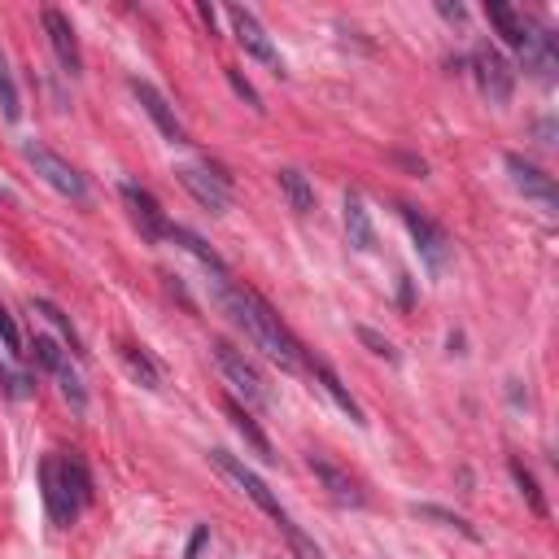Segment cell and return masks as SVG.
I'll return each instance as SVG.
<instances>
[{"mask_svg": "<svg viewBox=\"0 0 559 559\" xmlns=\"http://www.w3.org/2000/svg\"><path fill=\"white\" fill-rule=\"evenodd\" d=\"M210 289H214V302L232 315V324L241 328L271 363H280L284 372H302V367H311V359L302 354V341L284 328V319L263 302V293H254L249 284H228V276H214Z\"/></svg>", "mask_w": 559, "mask_h": 559, "instance_id": "cell-1", "label": "cell"}, {"mask_svg": "<svg viewBox=\"0 0 559 559\" xmlns=\"http://www.w3.org/2000/svg\"><path fill=\"white\" fill-rule=\"evenodd\" d=\"M40 485H44V507L57 529H70L79 516V507H88L92 498V477L75 455H49L40 463Z\"/></svg>", "mask_w": 559, "mask_h": 559, "instance_id": "cell-2", "label": "cell"}, {"mask_svg": "<svg viewBox=\"0 0 559 559\" xmlns=\"http://www.w3.org/2000/svg\"><path fill=\"white\" fill-rule=\"evenodd\" d=\"M210 350H214V363H219L223 380H228L236 394L245 398L241 407L245 411H271V402L276 398H271V385H267V376L254 367V359H249L245 350H236L232 341H214Z\"/></svg>", "mask_w": 559, "mask_h": 559, "instance_id": "cell-3", "label": "cell"}, {"mask_svg": "<svg viewBox=\"0 0 559 559\" xmlns=\"http://www.w3.org/2000/svg\"><path fill=\"white\" fill-rule=\"evenodd\" d=\"M210 463H214V468H219V472H223V477H228V481L236 485V490H241V494L249 498V503H254L258 511H263V516H271V520H276V525H280L284 533H289V529H293V520H289V511H284V507H280V498H276V494H271V490H267V481H263V477H258V472H254V468H245V463H241V459H236V455H228V450H210Z\"/></svg>", "mask_w": 559, "mask_h": 559, "instance_id": "cell-4", "label": "cell"}, {"mask_svg": "<svg viewBox=\"0 0 559 559\" xmlns=\"http://www.w3.org/2000/svg\"><path fill=\"white\" fill-rule=\"evenodd\" d=\"M22 158H27L35 166V175H40L49 188H57L62 197H70V201L88 197V184H83V175L66 158H57L49 145H40V140H27V145H22Z\"/></svg>", "mask_w": 559, "mask_h": 559, "instance_id": "cell-5", "label": "cell"}, {"mask_svg": "<svg viewBox=\"0 0 559 559\" xmlns=\"http://www.w3.org/2000/svg\"><path fill=\"white\" fill-rule=\"evenodd\" d=\"M175 180L188 188V197H193L201 210L228 214V206H232V184H228V175H219L214 166L184 162V166H175Z\"/></svg>", "mask_w": 559, "mask_h": 559, "instance_id": "cell-6", "label": "cell"}, {"mask_svg": "<svg viewBox=\"0 0 559 559\" xmlns=\"http://www.w3.org/2000/svg\"><path fill=\"white\" fill-rule=\"evenodd\" d=\"M398 214H402V223H407V232H411V241H415V249H420V258H424V267L433 271H446V263H450V236L437 228L428 214H420L415 206H398Z\"/></svg>", "mask_w": 559, "mask_h": 559, "instance_id": "cell-7", "label": "cell"}, {"mask_svg": "<svg viewBox=\"0 0 559 559\" xmlns=\"http://www.w3.org/2000/svg\"><path fill=\"white\" fill-rule=\"evenodd\" d=\"M472 70H477V88L490 97V105H507L511 101V88H516V75H511L507 57L494 49V44H481L472 53Z\"/></svg>", "mask_w": 559, "mask_h": 559, "instance_id": "cell-8", "label": "cell"}, {"mask_svg": "<svg viewBox=\"0 0 559 559\" xmlns=\"http://www.w3.org/2000/svg\"><path fill=\"white\" fill-rule=\"evenodd\" d=\"M118 193H123L127 210H132V223L140 228V236H145V241H153V245L166 241V228H171V219L162 214L158 197H153L149 188H140V184H123Z\"/></svg>", "mask_w": 559, "mask_h": 559, "instance_id": "cell-9", "label": "cell"}, {"mask_svg": "<svg viewBox=\"0 0 559 559\" xmlns=\"http://www.w3.org/2000/svg\"><path fill=\"white\" fill-rule=\"evenodd\" d=\"M132 97L145 105V114L153 118V127H158V132L171 140V145H188V132H184V123L180 118H175V110H171V101L162 97L158 88H153L149 79H132Z\"/></svg>", "mask_w": 559, "mask_h": 559, "instance_id": "cell-10", "label": "cell"}, {"mask_svg": "<svg viewBox=\"0 0 559 559\" xmlns=\"http://www.w3.org/2000/svg\"><path fill=\"white\" fill-rule=\"evenodd\" d=\"M228 18H232V31H236V40H241V49H245L249 57H258L263 66H276V75H280L284 62H280L276 44L267 40V31L258 27V18L249 14V9H241V5H232V9H228Z\"/></svg>", "mask_w": 559, "mask_h": 559, "instance_id": "cell-11", "label": "cell"}, {"mask_svg": "<svg viewBox=\"0 0 559 559\" xmlns=\"http://www.w3.org/2000/svg\"><path fill=\"white\" fill-rule=\"evenodd\" d=\"M44 31H49V44L57 53V62H62L66 75H83V53H79V35L70 27V18L62 9H44Z\"/></svg>", "mask_w": 559, "mask_h": 559, "instance_id": "cell-12", "label": "cell"}, {"mask_svg": "<svg viewBox=\"0 0 559 559\" xmlns=\"http://www.w3.org/2000/svg\"><path fill=\"white\" fill-rule=\"evenodd\" d=\"M503 162H507V171H511V184H516L525 197L542 201L546 210H555V206H559L555 180H551V175H546V171H538V166H533V162H525V158H520V153H507Z\"/></svg>", "mask_w": 559, "mask_h": 559, "instance_id": "cell-13", "label": "cell"}, {"mask_svg": "<svg viewBox=\"0 0 559 559\" xmlns=\"http://www.w3.org/2000/svg\"><path fill=\"white\" fill-rule=\"evenodd\" d=\"M311 472L319 477V485L328 490V498H337L341 507H363L367 498H363V490H359V481L350 477L346 468H337L332 459H324V455H311Z\"/></svg>", "mask_w": 559, "mask_h": 559, "instance_id": "cell-14", "label": "cell"}, {"mask_svg": "<svg viewBox=\"0 0 559 559\" xmlns=\"http://www.w3.org/2000/svg\"><path fill=\"white\" fill-rule=\"evenodd\" d=\"M520 62H525L529 75H538L542 83H555L559 53H555V40L538 27V22H529V35H525V49H520Z\"/></svg>", "mask_w": 559, "mask_h": 559, "instance_id": "cell-15", "label": "cell"}, {"mask_svg": "<svg viewBox=\"0 0 559 559\" xmlns=\"http://www.w3.org/2000/svg\"><path fill=\"white\" fill-rule=\"evenodd\" d=\"M346 236L359 254H372L376 249V228H372V219H367V206H363L359 193L346 197Z\"/></svg>", "mask_w": 559, "mask_h": 559, "instance_id": "cell-16", "label": "cell"}, {"mask_svg": "<svg viewBox=\"0 0 559 559\" xmlns=\"http://www.w3.org/2000/svg\"><path fill=\"white\" fill-rule=\"evenodd\" d=\"M485 18L494 22L498 35H503V40H507L516 53L525 49V35H529V22H533V18H525L520 9H511V5H485Z\"/></svg>", "mask_w": 559, "mask_h": 559, "instance_id": "cell-17", "label": "cell"}, {"mask_svg": "<svg viewBox=\"0 0 559 559\" xmlns=\"http://www.w3.org/2000/svg\"><path fill=\"white\" fill-rule=\"evenodd\" d=\"M223 407H228V420H232V428H236V433H241L245 442L254 446V450H258V455H263L267 463H276V450H271V442H267V433H263V428L254 424V411H245L236 398H228V402H223Z\"/></svg>", "mask_w": 559, "mask_h": 559, "instance_id": "cell-18", "label": "cell"}, {"mask_svg": "<svg viewBox=\"0 0 559 559\" xmlns=\"http://www.w3.org/2000/svg\"><path fill=\"white\" fill-rule=\"evenodd\" d=\"M311 372L319 376V385H324V389H328V398H332V402H337V407H341V411H346V415H350V420H354V424H367V420H363V407H359V402H354V394H350V389H346V385H341V376H337V372H332V367H328V363H311Z\"/></svg>", "mask_w": 559, "mask_h": 559, "instance_id": "cell-19", "label": "cell"}, {"mask_svg": "<svg viewBox=\"0 0 559 559\" xmlns=\"http://www.w3.org/2000/svg\"><path fill=\"white\" fill-rule=\"evenodd\" d=\"M280 180V193L289 197V206L297 210V214H311L315 210V184L306 180L302 171H293V166H284V171L276 175Z\"/></svg>", "mask_w": 559, "mask_h": 559, "instance_id": "cell-20", "label": "cell"}, {"mask_svg": "<svg viewBox=\"0 0 559 559\" xmlns=\"http://www.w3.org/2000/svg\"><path fill=\"white\" fill-rule=\"evenodd\" d=\"M166 241H175V245H184V249H188V254H193V258H197V263H201V267H210V271H214V276H223V258H219V254H214V249H210L206 241H201V236H197V232H188V228H180V223H171V228H166Z\"/></svg>", "mask_w": 559, "mask_h": 559, "instance_id": "cell-21", "label": "cell"}, {"mask_svg": "<svg viewBox=\"0 0 559 559\" xmlns=\"http://www.w3.org/2000/svg\"><path fill=\"white\" fill-rule=\"evenodd\" d=\"M118 359H123V367H127V372H132L145 389H162V367L153 363L140 346H118Z\"/></svg>", "mask_w": 559, "mask_h": 559, "instance_id": "cell-22", "label": "cell"}, {"mask_svg": "<svg viewBox=\"0 0 559 559\" xmlns=\"http://www.w3.org/2000/svg\"><path fill=\"white\" fill-rule=\"evenodd\" d=\"M0 114H5L9 123H18V118H22L18 83H14V70H9V57H5V49H0Z\"/></svg>", "mask_w": 559, "mask_h": 559, "instance_id": "cell-23", "label": "cell"}, {"mask_svg": "<svg viewBox=\"0 0 559 559\" xmlns=\"http://www.w3.org/2000/svg\"><path fill=\"white\" fill-rule=\"evenodd\" d=\"M31 311H35V315H44V319H49V324L57 328V337H62V341H66V346H70V354H83V346H79V337H75V328H70V319H66L62 311H57V306H53V302H44V297H35V302H31Z\"/></svg>", "mask_w": 559, "mask_h": 559, "instance_id": "cell-24", "label": "cell"}, {"mask_svg": "<svg viewBox=\"0 0 559 559\" xmlns=\"http://www.w3.org/2000/svg\"><path fill=\"white\" fill-rule=\"evenodd\" d=\"M57 385H62V398L70 402V407H75L79 415L83 411H88V394H83V380H79V372H75V367H70V359L62 363V367H57Z\"/></svg>", "mask_w": 559, "mask_h": 559, "instance_id": "cell-25", "label": "cell"}, {"mask_svg": "<svg viewBox=\"0 0 559 559\" xmlns=\"http://www.w3.org/2000/svg\"><path fill=\"white\" fill-rule=\"evenodd\" d=\"M511 477H516V485H520V494H525V503H529L533 516H546V498L538 490V481H533V472L520 459H511Z\"/></svg>", "mask_w": 559, "mask_h": 559, "instance_id": "cell-26", "label": "cell"}, {"mask_svg": "<svg viewBox=\"0 0 559 559\" xmlns=\"http://www.w3.org/2000/svg\"><path fill=\"white\" fill-rule=\"evenodd\" d=\"M27 354H31V359H35V367H44V372H57V367L66 363V350L57 346L53 337H35Z\"/></svg>", "mask_w": 559, "mask_h": 559, "instance_id": "cell-27", "label": "cell"}, {"mask_svg": "<svg viewBox=\"0 0 559 559\" xmlns=\"http://www.w3.org/2000/svg\"><path fill=\"white\" fill-rule=\"evenodd\" d=\"M411 511H415L420 520H437V525H446V529H459L463 538H477V529H472L463 516H455V511H442V507H420V503H415Z\"/></svg>", "mask_w": 559, "mask_h": 559, "instance_id": "cell-28", "label": "cell"}, {"mask_svg": "<svg viewBox=\"0 0 559 559\" xmlns=\"http://www.w3.org/2000/svg\"><path fill=\"white\" fill-rule=\"evenodd\" d=\"M0 389H5V398L22 402V398H31V376L27 372H14L9 363H0Z\"/></svg>", "mask_w": 559, "mask_h": 559, "instance_id": "cell-29", "label": "cell"}, {"mask_svg": "<svg viewBox=\"0 0 559 559\" xmlns=\"http://www.w3.org/2000/svg\"><path fill=\"white\" fill-rule=\"evenodd\" d=\"M228 83H232V92H236V97H241V101L249 105V110H258V114H263V97H258V92H254V83H249V79H245L236 66H228Z\"/></svg>", "mask_w": 559, "mask_h": 559, "instance_id": "cell-30", "label": "cell"}, {"mask_svg": "<svg viewBox=\"0 0 559 559\" xmlns=\"http://www.w3.org/2000/svg\"><path fill=\"white\" fill-rule=\"evenodd\" d=\"M354 337H359V341H363V346L372 350V354H380V359H385V363H398V350L389 346V341L380 337V332H372V328H354Z\"/></svg>", "mask_w": 559, "mask_h": 559, "instance_id": "cell-31", "label": "cell"}, {"mask_svg": "<svg viewBox=\"0 0 559 559\" xmlns=\"http://www.w3.org/2000/svg\"><path fill=\"white\" fill-rule=\"evenodd\" d=\"M0 341H5V350L9 354H27L22 350V332H18V324H14V315L0 306Z\"/></svg>", "mask_w": 559, "mask_h": 559, "instance_id": "cell-32", "label": "cell"}, {"mask_svg": "<svg viewBox=\"0 0 559 559\" xmlns=\"http://www.w3.org/2000/svg\"><path fill=\"white\" fill-rule=\"evenodd\" d=\"M206 538H210V529H197V533H193V546H188V555H184V559H197V555H201V546H206Z\"/></svg>", "mask_w": 559, "mask_h": 559, "instance_id": "cell-33", "label": "cell"}, {"mask_svg": "<svg viewBox=\"0 0 559 559\" xmlns=\"http://www.w3.org/2000/svg\"><path fill=\"white\" fill-rule=\"evenodd\" d=\"M201 18H206V27H210V35H214V5H201Z\"/></svg>", "mask_w": 559, "mask_h": 559, "instance_id": "cell-34", "label": "cell"}]
</instances>
